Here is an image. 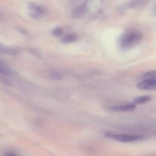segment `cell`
Returning a JSON list of instances; mask_svg holds the SVG:
<instances>
[{
    "label": "cell",
    "instance_id": "cell-12",
    "mask_svg": "<svg viewBox=\"0 0 156 156\" xmlns=\"http://www.w3.org/2000/svg\"><path fill=\"white\" fill-rule=\"evenodd\" d=\"M63 30L61 27H56L52 31V35L55 37H59L63 34Z\"/></svg>",
    "mask_w": 156,
    "mask_h": 156
},
{
    "label": "cell",
    "instance_id": "cell-5",
    "mask_svg": "<svg viewBox=\"0 0 156 156\" xmlns=\"http://www.w3.org/2000/svg\"><path fill=\"white\" fill-rule=\"evenodd\" d=\"M137 87L143 90L156 91V80L142 81L137 83Z\"/></svg>",
    "mask_w": 156,
    "mask_h": 156
},
{
    "label": "cell",
    "instance_id": "cell-15",
    "mask_svg": "<svg viewBox=\"0 0 156 156\" xmlns=\"http://www.w3.org/2000/svg\"><path fill=\"white\" fill-rule=\"evenodd\" d=\"M155 12L156 13V5L155 7Z\"/></svg>",
    "mask_w": 156,
    "mask_h": 156
},
{
    "label": "cell",
    "instance_id": "cell-13",
    "mask_svg": "<svg viewBox=\"0 0 156 156\" xmlns=\"http://www.w3.org/2000/svg\"><path fill=\"white\" fill-rule=\"evenodd\" d=\"M53 77L55 78V79H57V80L62 79V77H61L60 75H59V74H54V75H53Z\"/></svg>",
    "mask_w": 156,
    "mask_h": 156
},
{
    "label": "cell",
    "instance_id": "cell-11",
    "mask_svg": "<svg viewBox=\"0 0 156 156\" xmlns=\"http://www.w3.org/2000/svg\"><path fill=\"white\" fill-rule=\"evenodd\" d=\"M143 4V0H132L126 4L127 7L134 8L141 5Z\"/></svg>",
    "mask_w": 156,
    "mask_h": 156
},
{
    "label": "cell",
    "instance_id": "cell-10",
    "mask_svg": "<svg viewBox=\"0 0 156 156\" xmlns=\"http://www.w3.org/2000/svg\"><path fill=\"white\" fill-rule=\"evenodd\" d=\"M0 66L1 73L6 76H12L13 75V72L9 68L7 67V66H5L4 63H1Z\"/></svg>",
    "mask_w": 156,
    "mask_h": 156
},
{
    "label": "cell",
    "instance_id": "cell-8",
    "mask_svg": "<svg viewBox=\"0 0 156 156\" xmlns=\"http://www.w3.org/2000/svg\"><path fill=\"white\" fill-rule=\"evenodd\" d=\"M152 100L151 96L149 95H143L137 96L133 100V103L135 105L144 104L149 102Z\"/></svg>",
    "mask_w": 156,
    "mask_h": 156
},
{
    "label": "cell",
    "instance_id": "cell-9",
    "mask_svg": "<svg viewBox=\"0 0 156 156\" xmlns=\"http://www.w3.org/2000/svg\"><path fill=\"white\" fill-rule=\"evenodd\" d=\"M143 80H156V71H150L146 72L143 76Z\"/></svg>",
    "mask_w": 156,
    "mask_h": 156
},
{
    "label": "cell",
    "instance_id": "cell-1",
    "mask_svg": "<svg viewBox=\"0 0 156 156\" xmlns=\"http://www.w3.org/2000/svg\"><path fill=\"white\" fill-rule=\"evenodd\" d=\"M143 35L137 30L126 31L120 37L119 45L121 49L127 50L138 45L143 41Z\"/></svg>",
    "mask_w": 156,
    "mask_h": 156
},
{
    "label": "cell",
    "instance_id": "cell-6",
    "mask_svg": "<svg viewBox=\"0 0 156 156\" xmlns=\"http://www.w3.org/2000/svg\"><path fill=\"white\" fill-rule=\"evenodd\" d=\"M87 10V4L83 3L81 5L76 7L72 13V17L76 19L81 18L84 14L85 13Z\"/></svg>",
    "mask_w": 156,
    "mask_h": 156
},
{
    "label": "cell",
    "instance_id": "cell-14",
    "mask_svg": "<svg viewBox=\"0 0 156 156\" xmlns=\"http://www.w3.org/2000/svg\"><path fill=\"white\" fill-rule=\"evenodd\" d=\"M6 156H17L15 154L13 153H8L6 154Z\"/></svg>",
    "mask_w": 156,
    "mask_h": 156
},
{
    "label": "cell",
    "instance_id": "cell-7",
    "mask_svg": "<svg viewBox=\"0 0 156 156\" xmlns=\"http://www.w3.org/2000/svg\"><path fill=\"white\" fill-rule=\"evenodd\" d=\"M78 38V36L77 34H69L64 36L61 38V41L64 44H69L76 42Z\"/></svg>",
    "mask_w": 156,
    "mask_h": 156
},
{
    "label": "cell",
    "instance_id": "cell-4",
    "mask_svg": "<svg viewBox=\"0 0 156 156\" xmlns=\"http://www.w3.org/2000/svg\"><path fill=\"white\" fill-rule=\"evenodd\" d=\"M136 108V105L134 103L112 105L108 107L109 110L114 112H132L135 110Z\"/></svg>",
    "mask_w": 156,
    "mask_h": 156
},
{
    "label": "cell",
    "instance_id": "cell-3",
    "mask_svg": "<svg viewBox=\"0 0 156 156\" xmlns=\"http://www.w3.org/2000/svg\"><path fill=\"white\" fill-rule=\"evenodd\" d=\"M28 7L29 10L31 11L30 15L32 18H39L47 12V9L45 7L38 5L34 3H29Z\"/></svg>",
    "mask_w": 156,
    "mask_h": 156
},
{
    "label": "cell",
    "instance_id": "cell-2",
    "mask_svg": "<svg viewBox=\"0 0 156 156\" xmlns=\"http://www.w3.org/2000/svg\"><path fill=\"white\" fill-rule=\"evenodd\" d=\"M105 136L109 139L122 143H130L136 142L143 138L140 136L133 135L121 134L107 132L105 133Z\"/></svg>",
    "mask_w": 156,
    "mask_h": 156
}]
</instances>
